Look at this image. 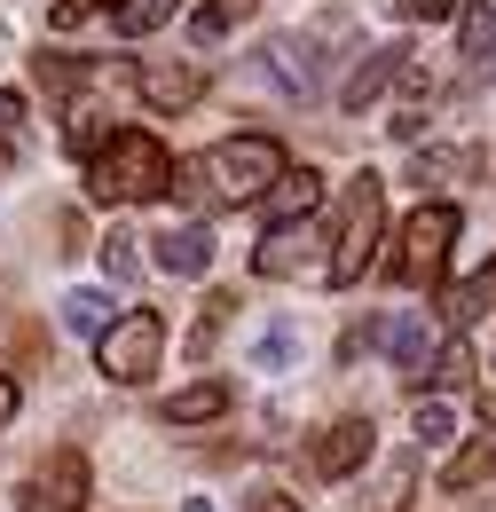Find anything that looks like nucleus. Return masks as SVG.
<instances>
[{"label": "nucleus", "mask_w": 496, "mask_h": 512, "mask_svg": "<svg viewBox=\"0 0 496 512\" xmlns=\"http://www.w3.org/2000/svg\"><path fill=\"white\" fill-rule=\"evenodd\" d=\"M87 489H95V465H87V449L56 442L40 457V473L24 481V512H79L87 505Z\"/></svg>", "instance_id": "423d86ee"}, {"label": "nucleus", "mask_w": 496, "mask_h": 512, "mask_svg": "<svg viewBox=\"0 0 496 512\" xmlns=\"http://www.w3.org/2000/svg\"><path fill=\"white\" fill-rule=\"evenodd\" d=\"M150 253H158L166 276H205V268H213V221H205V213H197V221H174L166 237H150Z\"/></svg>", "instance_id": "9b49d317"}, {"label": "nucleus", "mask_w": 496, "mask_h": 512, "mask_svg": "<svg viewBox=\"0 0 496 512\" xmlns=\"http://www.w3.org/2000/svg\"><path fill=\"white\" fill-rule=\"evenodd\" d=\"M16 150H24V142H8V134H0V174H8V166H16Z\"/></svg>", "instance_id": "473e14b6"}, {"label": "nucleus", "mask_w": 496, "mask_h": 512, "mask_svg": "<svg viewBox=\"0 0 496 512\" xmlns=\"http://www.w3.org/2000/svg\"><path fill=\"white\" fill-rule=\"evenodd\" d=\"M489 308H496V260H481V268H473V276L449 292V308H441V316H449V331H465V323L489 316Z\"/></svg>", "instance_id": "2eb2a0df"}, {"label": "nucleus", "mask_w": 496, "mask_h": 512, "mask_svg": "<svg viewBox=\"0 0 496 512\" xmlns=\"http://www.w3.org/2000/svg\"><path fill=\"white\" fill-rule=\"evenodd\" d=\"M95 245H103V276H111V284H134V276H142V237H134V229H111V237H95Z\"/></svg>", "instance_id": "5701e85b"}, {"label": "nucleus", "mask_w": 496, "mask_h": 512, "mask_svg": "<svg viewBox=\"0 0 496 512\" xmlns=\"http://www.w3.org/2000/svg\"><path fill=\"white\" fill-rule=\"evenodd\" d=\"M489 473H496V449H489V442H465L457 457H449V465H441V481H449V497H457V489H481Z\"/></svg>", "instance_id": "412c9836"}, {"label": "nucleus", "mask_w": 496, "mask_h": 512, "mask_svg": "<svg viewBox=\"0 0 496 512\" xmlns=\"http://www.w3.org/2000/svg\"><path fill=\"white\" fill-rule=\"evenodd\" d=\"M386 355H394V379L426 394V371H434V355H441V323H434V316L386 323Z\"/></svg>", "instance_id": "6e6552de"}, {"label": "nucleus", "mask_w": 496, "mask_h": 512, "mask_svg": "<svg viewBox=\"0 0 496 512\" xmlns=\"http://www.w3.org/2000/svg\"><path fill=\"white\" fill-rule=\"evenodd\" d=\"M134 87H142V103H150V111H189V103L205 95V71L189 64V56H158V64L134 71Z\"/></svg>", "instance_id": "1a4fd4ad"}, {"label": "nucleus", "mask_w": 496, "mask_h": 512, "mask_svg": "<svg viewBox=\"0 0 496 512\" xmlns=\"http://www.w3.org/2000/svg\"><path fill=\"white\" fill-rule=\"evenodd\" d=\"M276 174H284V142L276 134H229V142L197 150L189 166H174V197H182L189 213L213 221L229 205H260Z\"/></svg>", "instance_id": "f257e3e1"}, {"label": "nucleus", "mask_w": 496, "mask_h": 512, "mask_svg": "<svg viewBox=\"0 0 496 512\" xmlns=\"http://www.w3.org/2000/svg\"><path fill=\"white\" fill-rule=\"evenodd\" d=\"M182 512H213V497H189V505H182Z\"/></svg>", "instance_id": "72a5a7b5"}, {"label": "nucleus", "mask_w": 496, "mask_h": 512, "mask_svg": "<svg viewBox=\"0 0 496 512\" xmlns=\"http://www.w3.org/2000/svg\"><path fill=\"white\" fill-rule=\"evenodd\" d=\"M473 347L465 339H441V355H434V371H426V386H441V394H473Z\"/></svg>", "instance_id": "a211bd4d"}, {"label": "nucleus", "mask_w": 496, "mask_h": 512, "mask_svg": "<svg viewBox=\"0 0 496 512\" xmlns=\"http://www.w3.org/2000/svg\"><path fill=\"white\" fill-rule=\"evenodd\" d=\"M410 434H418V442H457V394H426V402L410 410Z\"/></svg>", "instance_id": "aec40b11"}, {"label": "nucleus", "mask_w": 496, "mask_h": 512, "mask_svg": "<svg viewBox=\"0 0 496 512\" xmlns=\"http://www.w3.org/2000/svg\"><path fill=\"white\" fill-rule=\"evenodd\" d=\"M174 8H182V0H111V24H119L126 40H142V32H158Z\"/></svg>", "instance_id": "b1692460"}, {"label": "nucleus", "mask_w": 496, "mask_h": 512, "mask_svg": "<svg viewBox=\"0 0 496 512\" xmlns=\"http://www.w3.org/2000/svg\"><path fill=\"white\" fill-rule=\"evenodd\" d=\"M252 363H260L268 379H276V371H292V363H300V331H292V323H276V331L252 347Z\"/></svg>", "instance_id": "393cba45"}, {"label": "nucleus", "mask_w": 496, "mask_h": 512, "mask_svg": "<svg viewBox=\"0 0 496 512\" xmlns=\"http://www.w3.org/2000/svg\"><path fill=\"white\" fill-rule=\"evenodd\" d=\"M63 331H71V339H103V331H111V300H103V292H71V300H63Z\"/></svg>", "instance_id": "6ab92c4d"}, {"label": "nucleus", "mask_w": 496, "mask_h": 512, "mask_svg": "<svg viewBox=\"0 0 496 512\" xmlns=\"http://www.w3.org/2000/svg\"><path fill=\"white\" fill-rule=\"evenodd\" d=\"M252 8H260V0H205V8H197V16H189V48H197V56H205V48H213V40H221V32H229V24H245Z\"/></svg>", "instance_id": "f3484780"}, {"label": "nucleus", "mask_w": 496, "mask_h": 512, "mask_svg": "<svg viewBox=\"0 0 496 512\" xmlns=\"http://www.w3.org/2000/svg\"><path fill=\"white\" fill-rule=\"evenodd\" d=\"M371 449H378L371 418H339V426H323V434L308 442V465L323 473V481H347V473L371 465Z\"/></svg>", "instance_id": "0eeeda50"}, {"label": "nucleus", "mask_w": 496, "mask_h": 512, "mask_svg": "<svg viewBox=\"0 0 496 512\" xmlns=\"http://www.w3.org/2000/svg\"><path fill=\"white\" fill-rule=\"evenodd\" d=\"M449 245H457V205H418V213L402 221V237H394V284L434 292Z\"/></svg>", "instance_id": "20e7f679"}, {"label": "nucleus", "mask_w": 496, "mask_h": 512, "mask_svg": "<svg viewBox=\"0 0 496 512\" xmlns=\"http://www.w3.org/2000/svg\"><path fill=\"white\" fill-rule=\"evenodd\" d=\"M260 79L276 87V95H315V64H308V40H268L260 48Z\"/></svg>", "instance_id": "f8f14e48"}, {"label": "nucleus", "mask_w": 496, "mask_h": 512, "mask_svg": "<svg viewBox=\"0 0 496 512\" xmlns=\"http://www.w3.org/2000/svg\"><path fill=\"white\" fill-rule=\"evenodd\" d=\"M457 56H465V64H496V8L489 0L457 8Z\"/></svg>", "instance_id": "dca6fc26"}, {"label": "nucleus", "mask_w": 496, "mask_h": 512, "mask_svg": "<svg viewBox=\"0 0 496 512\" xmlns=\"http://www.w3.org/2000/svg\"><path fill=\"white\" fill-rule=\"evenodd\" d=\"M229 402H237L229 379H197V386H182V394H166V426H213Z\"/></svg>", "instance_id": "4468645a"}, {"label": "nucleus", "mask_w": 496, "mask_h": 512, "mask_svg": "<svg viewBox=\"0 0 496 512\" xmlns=\"http://www.w3.org/2000/svg\"><path fill=\"white\" fill-rule=\"evenodd\" d=\"M158 355H166V323L150 316V308L111 316V331L95 339V371H103L111 386H142L150 371H158Z\"/></svg>", "instance_id": "39448f33"}, {"label": "nucleus", "mask_w": 496, "mask_h": 512, "mask_svg": "<svg viewBox=\"0 0 496 512\" xmlns=\"http://www.w3.org/2000/svg\"><path fill=\"white\" fill-rule=\"evenodd\" d=\"M229 308H237V300H229V292H213V300H205V308H197V331H189V355H197V363H205V347H213V339H221V323H229Z\"/></svg>", "instance_id": "a878e982"}, {"label": "nucleus", "mask_w": 496, "mask_h": 512, "mask_svg": "<svg viewBox=\"0 0 496 512\" xmlns=\"http://www.w3.org/2000/svg\"><path fill=\"white\" fill-rule=\"evenodd\" d=\"M0 134L24 142V95H8V87H0Z\"/></svg>", "instance_id": "c85d7f7f"}, {"label": "nucleus", "mask_w": 496, "mask_h": 512, "mask_svg": "<svg viewBox=\"0 0 496 512\" xmlns=\"http://www.w3.org/2000/svg\"><path fill=\"white\" fill-rule=\"evenodd\" d=\"M315 205H323V174H315V166H284V174L268 182V197H260L268 229H300Z\"/></svg>", "instance_id": "9d476101"}, {"label": "nucleus", "mask_w": 496, "mask_h": 512, "mask_svg": "<svg viewBox=\"0 0 496 512\" xmlns=\"http://www.w3.org/2000/svg\"><path fill=\"white\" fill-rule=\"evenodd\" d=\"M95 79V64L87 56H40V87L48 95H63V103H79V87Z\"/></svg>", "instance_id": "4be33fe9"}, {"label": "nucleus", "mask_w": 496, "mask_h": 512, "mask_svg": "<svg viewBox=\"0 0 496 512\" xmlns=\"http://www.w3.org/2000/svg\"><path fill=\"white\" fill-rule=\"evenodd\" d=\"M174 190V158H166V142L142 127L111 134L95 158H87V197L95 205H134V197H166Z\"/></svg>", "instance_id": "f03ea898"}, {"label": "nucleus", "mask_w": 496, "mask_h": 512, "mask_svg": "<svg viewBox=\"0 0 496 512\" xmlns=\"http://www.w3.org/2000/svg\"><path fill=\"white\" fill-rule=\"evenodd\" d=\"M465 0H394V16H410V24H434V16H457Z\"/></svg>", "instance_id": "cd10ccee"}, {"label": "nucleus", "mask_w": 496, "mask_h": 512, "mask_svg": "<svg viewBox=\"0 0 496 512\" xmlns=\"http://www.w3.org/2000/svg\"><path fill=\"white\" fill-rule=\"evenodd\" d=\"M8 418H16V379L0 371V426H8Z\"/></svg>", "instance_id": "2f4dec72"}, {"label": "nucleus", "mask_w": 496, "mask_h": 512, "mask_svg": "<svg viewBox=\"0 0 496 512\" xmlns=\"http://www.w3.org/2000/svg\"><path fill=\"white\" fill-rule=\"evenodd\" d=\"M402 64H410V48H371V56H363V71L339 87V111H371L378 95L402 79Z\"/></svg>", "instance_id": "ddd939ff"}, {"label": "nucleus", "mask_w": 496, "mask_h": 512, "mask_svg": "<svg viewBox=\"0 0 496 512\" xmlns=\"http://www.w3.org/2000/svg\"><path fill=\"white\" fill-rule=\"evenodd\" d=\"M87 8H95V0H56V32H71V24L87 16Z\"/></svg>", "instance_id": "7c9ffc66"}, {"label": "nucleus", "mask_w": 496, "mask_h": 512, "mask_svg": "<svg viewBox=\"0 0 496 512\" xmlns=\"http://www.w3.org/2000/svg\"><path fill=\"white\" fill-rule=\"evenodd\" d=\"M473 166H481V150H426L418 182H449V174H473Z\"/></svg>", "instance_id": "bb28decb"}, {"label": "nucleus", "mask_w": 496, "mask_h": 512, "mask_svg": "<svg viewBox=\"0 0 496 512\" xmlns=\"http://www.w3.org/2000/svg\"><path fill=\"white\" fill-rule=\"evenodd\" d=\"M245 512H300L292 497H276V489H260V497H245Z\"/></svg>", "instance_id": "c756f323"}, {"label": "nucleus", "mask_w": 496, "mask_h": 512, "mask_svg": "<svg viewBox=\"0 0 496 512\" xmlns=\"http://www.w3.org/2000/svg\"><path fill=\"white\" fill-rule=\"evenodd\" d=\"M481 410H489V426H496V394H489V402H481Z\"/></svg>", "instance_id": "f704fd0d"}, {"label": "nucleus", "mask_w": 496, "mask_h": 512, "mask_svg": "<svg viewBox=\"0 0 496 512\" xmlns=\"http://www.w3.org/2000/svg\"><path fill=\"white\" fill-rule=\"evenodd\" d=\"M378 237H386V190H378V174H355L347 182V205H339V237H331V276L323 284H363L378 260Z\"/></svg>", "instance_id": "7ed1b4c3"}]
</instances>
